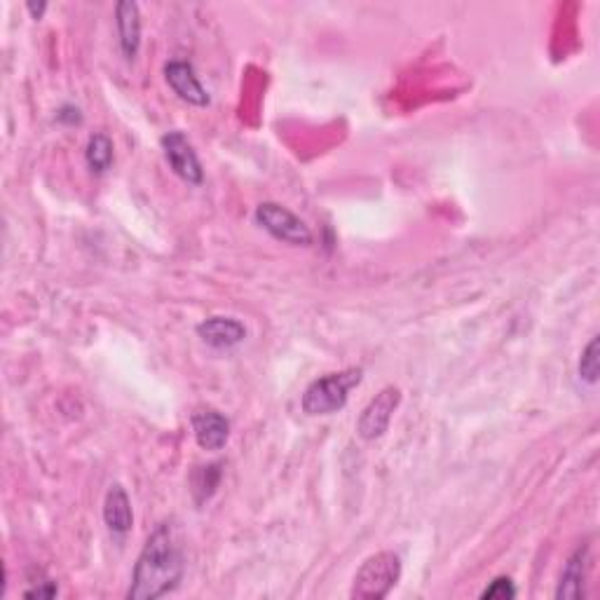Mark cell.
Returning <instances> with one entry per match:
<instances>
[{"mask_svg": "<svg viewBox=\"0 0 600 600\" xmlns=\"http://www.w3.org/2000/svg\"><path fill=\"white\" fill-rule=\"evenodd\" d=\"M183 572H186V556H183L179 528L172 521L160 523L148 535L139 558H136L127 598L155 600L167 596L181 584Z\"/></svg>", "mask_w": 600, "mask_h": 600, "instance_id": "cell-1", "label": "cell"}, {"mask_svg": "<svg viewBox=\"0 0 600 600\" xmlns=\"http://www.w3.org/2000/svg\"><path fill=\"white\" fill-rule=\"evenodd\" d=\"M361 380H364L361 368H347V371L329 373L312 380L303 399H300L303 413L317 418V415H333L343 411L347 406V399H350V392L361 385Z\"/></svg>", "mask_w": 600, "mask_h": 600, "instance_id": "cell-2", "label": "cell"}, {"mask_svg": "<svg viewBox=\"0 0 600 600\" xmlns=\"http://www.w3.org/2000/svg\"><path fill=\"white\" fill-rule=\"evenodd\" d=\"M401 579V558L394 551L368 556L357 570L350 596L354 600H383Z\"/></svg>", "mask_w": 600, "mask_h": 600, "instance_id": "cell-3", "label": "cell"}, {"mask_svg": "<svg viewBox=\"0 0 600 600\" xmlns=\"http://www.w3.org/2000/svg\"><path fill=\"white\" fill-rule=\"evenodd\" d=\"M254 218L265 233H270L279 242L289 244V247H310V244L315 242L312 230L305 225L303 218L277 202L258 204Z\"/></svg>", "mask_w": 600, "mask_h": 600, "instance_id": "cell-4", "label": "cell"}, {"mask_svg": "<svg viewBox=\"0 0 600 600\" xmlns=\"http://www.w3.org/2000/svg\"><path fill=\"white\" fill-rule=\"evenodd\" d=\"M401 404V390L399 387H385L380 390L375 397L368 401V406L361 411L359 420H357V434L364 441H375L380 439L390 427V422L397 413V408Z\"/></svg>", "mask_w": 600, "mask_h": 600, "instance_id": "cell-5", "label": "cell"}, {"mask_svg": "<svg viewBox=\"0 0 600 600\" xmlns=\"http://www.w3.org/2000/svg\"><path fill=\"white\" fill-rule=\"evenodd\" d=\"M162 153H165V160L172 167V172L176 176H181L186 183H193V186H200L204 181V169L202 162L197 158L193 143L188 141V136L179 132V129H172L160 139Z\"/></svg>", "mask_w": 600, "mask_h": 600, "instance_id": "cell-6", "label": "cell"}, {"mask_svg": "<svg viewBox=\"0 0 600 600\" xmlns=\"http://www.w3.org/2000/svg\"><path fill=\"white\" fill-rule=\"evenodd\" d=\"M165 80L167 85L172 87V92L179 97L181 101H186L190 106L204 108L209 106V92L204 90V85L197 78L195 66L190 61H181V59H172L165 64Z\"/></svg>", "mask_w": 600, "mask_h": 600, "instance_id": "cell-7", "label": "cell"}, {"mask_svg": "<svg viewBox=\"0 0 600 600\" xmlns=\"http://www.w3.org/2000/svg\"><path fill=\"white\" fill-rule=\"evenodd\" d=\"M197 336L214 350H233L247 338V326L235 317H209L197 324Z\"/></svg>", "mask_w": 600, "mask_h": 600, "instance_id": "cell-8", "label": "cell"}, {"mask_svg": "<svg viewBox=\"0 0 600 600\" xmlns=\"http://www.w3.org/2000/svg\"><path fill=\"white\" fill-rule=\"evenodd\" d=\"M193 434L202 450H223L230 439V420L214 408H204L193 415Z\"/></svg>", "mask_w": 600, "mask_h": 600, "instance_id": "cell-9", "label": "cell"}, {"mask_svg": "<svg viewBox=\"0 0 600 600\" xmlns=\"http://www.w3.org/2000/svg\"><path fill=\"white\" fill-rule=\"evenodd\" d=\"M115 26H118L120 50L127 61H134L141 47V12L139 5L122 0L115 5Z\"/></svg>", "mask_w": 600, "mask_h": 600, "instance_id": "cell-10", "label": "cell"}, {"mask_svg": "<svg viewBox=\"0 0 600 600\" xmlns=\"http://www.w3.org/2000/svg\"><path fill=\"white\" fill-rule=\"evenodd\" d=\"M104 523L113 535L125 537L134 525V511L127 490L120 483H113L104 497Z\"/></svg>", "mask_w": 600, "mask_h": 600, "instance_id": "cell-11", "label": "cell"}, {"mask_svg": "<svg viewBox=\"0 0 600 600\" xmlns=\"http://www.w3.org/2000/svg\"><path fill=\"white\" fill-rule=\"evenodd\" d=\"M586 565H589V547H579L575 554L568 558L565 568L561 572V582H558L556 598L558 600H577L584 596V579H586Z\"/></svg>", "mask_w": 600, "mask_h": 600, "instance_id": "cell-12", "label": "cell"}, {"mask_svg": "<svg viewBox=\"0 0 600 600\" xmlns=\"http://www.w3.org/2000/svg\"><path fill=\"white\" fill-rule=\"evenodd\" d=\"M85 160H87V167H90L92 174H106L108 169L113 167V160H115V150H113V141L108 139L106 134H92L90 141H87V148H85Z\"/></svg>", "mask_w": 600, "mask_h": 600, "instance_id": "cell-13", "label": "cell"}, {"mask_svg": "<svg viewBox=\"0 0 600 600\" xmlns=\"http://www.w3.org/2000/svg\"><path fill=\"white\" fill-rule=\"evenodd\" d=\"M221 465L218 462H211V465L197 467L193 474V495L197 504H204L211 500V495L216 493L218 483H221Z\"/></svg>", "mask_w": 600, "mask_h": 600, "instance_id": "cell-14", "label": "cell"}, {"mask_svg": "<svg viewBox=\"0 0 600 600\" xmlns=\"http://www.w3.org/2000/svg\"><path fill=\"white\" fill-rule=\"evenodd\" d=\"M598 343H600V338L593 336L589 340V345H586L582 350V357H579V378H582L586 385H596L598 383V375H600Z\"/></svg>", "mask_w": 600, "mask_h": 600, "instance_id": "cell-15", "label": "cell"}, {"mask_svg": "<svg viewBox=\"0 0 600 600\" xmlns=\"http://www.w3.org/2000/svg\"><path fill=\"white\" fill-rule=\"evenodd\" d=\"M516 586H514V579L511 577H495L493 582H490L486 589H483L481 598L483 600H509V598H516Z\"/></svg>", "mask_w": 600, "mask_h": 600, "instance_id": "cell-16", "label": "cell"}, {"mask_svg": "<svg viewBox=\"0 0 600 600\" xmlns=\"http://www.w3.org/2000/svg\"><path fill=\"white\" fill-rule=\"evenodd\" d=\"M59 593L57 584L52 582V579H45V582H40L33 586V589H26L24 596L26 598H54Z\"/></svg>", "mask_w": 600, "mask_h": 600, "instance_id": "cell-17", "label": "cell"}, {"mask_svg": "<svg viewBox=\"0 0 600 600\" xmlns=\"http://www.w3.org/2000/svg\"><path fill=\"white\" fill-rule=\"evenodd\" d=\"M57 120L68 122V125H80V122H83V115H80V111L75 106H64L57 113Z\"/></svg>", "mask_w": 600, "mask_h": 600, "instance_id": "cell-18", "label": "cell"}, {"mask_svg": "<svg viewBox=\"0 0 600 600\" xmlns=\"http://www.w3.org/2000/svg\"><path fill=\"white\" fill-rule=\"evenodd\" d=\"M26 10L31 12L33 15V19H43V15H45V10H47V3H29L26 5Z\"/></svg>", "mask_w": 600, "mask_h": 600, "instance_id": "cell-19", "label": "cell"}]
</instances>
